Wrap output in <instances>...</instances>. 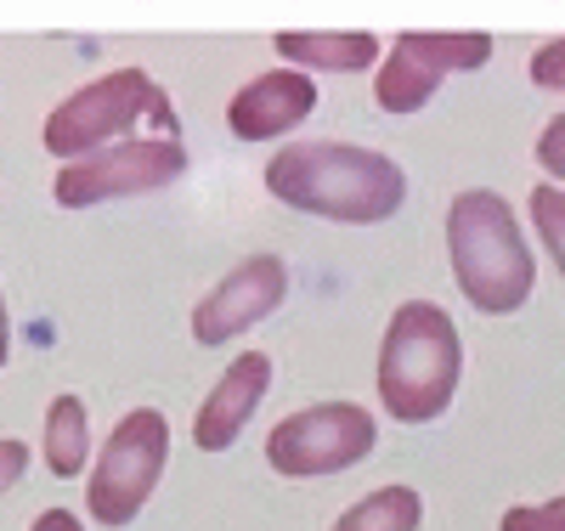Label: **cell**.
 Masks as SVG:
<instances>
[{
    "instance_id": "13",
    "label": "cell",
    "mask_w": 565,
    "mask_h": 531,
    "mask_svg": "<svg viewBox=\"0 0 565 531\" xmlns=\"http://www.w3.org/2000/svg\"><path fill=\"white\" fill-rule=\"evenodd\" d=\"M40 453H45V469H52L57 480L85 475V464H90V413L74 391H57L52 407H45Z\"/></svg>"
},
{
    "instance_id": "7",
    "label": "cell",
    "mask_w": 565,
    "mask_h": 531,
    "mask_svg": "<svg viewBox=\"0 0 565 531\" xmlns=\"http://www.w3.org/2000/svg\"><path fill=\"white\" fill-rule=\"evenodd\" d=\"M186 170V148L175 136H148V141H114V148L90 153L79 164H63L52 181V199L63 210H97L114 199H141L159 192Z\"/></svg>"
},
{
    "instance_id": "15",
    "label": "cell",
    "mask_w": 565,
    "mask_h": 531,
    "mask_svg": "<svg viewBox=\"0 0 565 531\" xmlns=\"http://www.w3.org/2000/svg\"><path fill=\"white\" fill-rule=\"evenodd\" d=\"M413 34V29H407ZM413 45L430 57L441 74H469V68H487L492 57V34H413Z\"/></svg>"
},
{
    "instance_id": "14",
    "label": "cell",
    "mask_w": 565,
    "mask_h": 531,
    "mask_svg": "<svg viewBox=\"0 0 565 531\" xmlns=\"http://www.w3.org/2000/svg\"><path fill=\"white\" fill-rule=\"evenodd\" d=\"M424 525V498L418 487H380V492H367L356 498L334 531H418Z\"/></svg>"
},
{
    "instance_id": "9",
    "label": "cell",
    "mask_w": 565,
    "mask_h": 531,
    "mask_svg": "<svg viewBox=\"0 0 565 531\" xmlns=\"http://www.w3.org/2000/svg\"><path fill=\"white\" fill-rule=\"evenodd\" d=\"M311 108H317V79L300 68H271V74H255L244 91H232L226 130L238 141H277L295 125H306Z\"/></svg>"
},
{
    "instance_id": "10",
    "label": "cell",
    "mask_w": 565,
    "mask_h": 531,
    "mask_svg": "<svg viewBox=\"0 0 565 531\" xmlns=\"http://www.w3.org/2000/svg\"><path fill=\"white\" fill-rule=\"evenodd\" d=\"M266 391H271V357L266 351H238L221 368L215 391L204 396V407L193 418V447L199 453H226L249 429V418L260 413Z\"/></svg>"
},
{
    "instance_id": "3",
    "label": "cell",
    "mask_w": 565,
    "mask_h": 531,
    "mask_svg": "<svg viewBox=\"0 0 565 531\" xmlns=\"http://www.w3.org/2000/svg\"><path fill=\"white\" fill-rule=\"evenodd\" d=\"M463 384L458 322L436 300H407L385 322L380 346V407L396 424H436Z\"/></svg>"
},
{
    "instance_id": "8",
    "label": "cell",
    "mask_w": 565,
    "mask_h": 531,
    "mask_svg": "<svg viewBox=\"0 0 565 531\" xmlns=\"http://www.w3.org/2000/svg\"><path fill=\"white\" fill-rule=\"evenodd\" d=\"M282 300H289V266H282V255H249L193 306V340L232 346L238 333L266 322Z\"/></svg>"
},
{
    "instance_id": "4",
    "label": "cell",
    "mask_w": 565,
    "mask_h": 531,
    "mask_svg": "<svg viewBox=\"0 0 565 531\" xmlns=\"http://www.w3.org/2000/svg\"><path fill=\"white\" fill-rule=\"evenodd\" d=\"M159 119L164 130H175L170 119V103H164V91L141 74V68H114V74H97V79H85L79 91H68L63 103L45 114V153L63 159V164H79L90 153H103L114 148V141H125V130L136 119Z\"/></svg>"
},
{
    "instance_id": "18",
    "label": "cell",
    "mask_w": 565,
    "mask_h": 531,
    "mask_svg": "<svg viewBox=\"0 0 565 531\" xmlns=\"http://www.w3.org/2000/svg\"><path fill=\"white\" fill-rule=\"evenodd\" d=\"M532 85H543V91H565V34L532 52Z\"/></svg>"
},
{
    "instance_id": "17",
    "label": "cell",
    "mask_w": 565,
    "mask_h": 531,
    "mask_svg": "<svg viewBox=\"0 0 565 531\" xmlns=\"http://www.w3.org/2000/svg\"><path fill=\"white\" fill-rule=\"evenodd\" d=\"M498 531H565V520L554 514V503H514L503 509Z\"/></svg>"
},
{
    "instance_id": "11",
    "label": "cell",
    "mask_w": 565,
    "mask_h": 531,
    "mask_svg": "<svg viewBox=\"0 0 565 531\" xmlns=\"http://www.w3.org/2000/svg\"><path fill=\"white\" fill-rule=\"evenodd\" d=\"M277 57L282 68H300V74H362L380 63V40L345 29V34H277Z\"/></svg>"
},
{
    "instance_id": "21",
    "label": "cell",
    "mask_w": 565,
    "mask_h": 531,
    "mask_svg": "<svg viewBox=\"0 0 565 531\" xmlns=\"http://www.w3.org/2000/svg\"><path fill=\"white\" fill-rule=\"evenodd\" d=\"M29 531H85V525H79V514H74V509H40Z\"/></svg>"
},
{
    "instance_id": "1",
    "label": "cell",
    "mask_w": 565,
    "mask_h": 531,
    "mask_svg": "<svg viewBox=\"0 0 565 531\" xmlns=\"http://www.w3.org/2000/svg\"><path fill=\"white\" fill-rule=\"evenodd\" d=\"M266 192L282 210L340 226H380L407 204V176L391 153L356 141H289L266 164Z\"/></svg>"
},
{
    "instance_id": "22",
    "label": "cell",
    "mask_w": 565,
    "mask_h": 531,
    "mask_svg": "<svg viewBox=\"0 0 565 531\" xmlns=\"http://www.w3.org/2000/svg\"><path fill=\"white\" fill-rule=\"evenodd\" d=\"M12 362V311H7V295H0V368Z\"/></svg>"
},
{
    "instance_id": "16",
    "label": "cell",
    "mask_w": 565,
    "mask_h": 531,
    "mask_svg": "<svg viewBox=\"0 0 565 531\" xmlns=\"http://www.w3.org/2000/svg\"><path fill=\"white\" fill-rule=\"evenodd\" d=\"M532 221H537L543 249L554 255V266L565 277V187H554V181H537L532 187Z\"/></svg>"
},
{
    "instance_id": "6",
    "label": "cell",
    "mask_w": 565,
    "mask_h": 531,
    "mask_svg": "<svg viewBox=\"0 0 565 531\" xmlns=\"http://www.w3.org/2000/svg\"><path fill=\"white\" fill-rule=\"evenodd\" d=\"M380 447V424L362 402H317L271 424L266 464L282 480H317V475H345Z\"/></svg>"
},
{
    "instance_id": "19",
    "label": "cell",
    "mask_w": 565,
    "mask_h": 531,
    "mask_svg": "<svg viewBox=\"0 0 565 531\" xmlns=\"http://www.w3.org/2000/svg\"><path fill=\"white\" fill-rule=\"evenodd\" d=\"M537 164H543V176H548L554 187L565 181V114L543 125V136H537Z\"/></svg>"
},
{
    "instance_id": "20",
    "label": "cell",
    "mask_w": 565,
    "mask_h": 531,
    "mask_svg": "<svg viewBox=\"0 0 565 531\" xmlns=\"http://www.w3.org/2000/svg\"><path fill=\"white\" fill-rule=\"evenodd\" d=\"M23 469H29V447L18 436H7V442H0V492H12L23 480Z\"/></svg>"
},
{
    "instance_id": "2",
    "label": "cell",
    "mask_w": 565,
    "mask_h": 531,
    "mask_svg": "<svg viewBox=\"0 0 565 531\" xmlns=\"http://www.w3.org/2000/svg\"><path fill=\"white\" fill-rule=\"evenodd\" d=\"M447 261H452V283L463 288V300L487 311V317H509L532 300L537 288V261L521 221H514L509 199L492 187H469L447 210Z\"/></svg>"
},
{
    "instance_id": "5",
    "label": "cell",
    "mask_w": 565,
    "mask_h": 531,
    "mask_svg": "<svg viewBox=\"0 0 565 531\" xmlns=\"http://www.w3.org/2000/svg\"><path fill=\"white\" fill-rule=\"evenodd\" d=\"M164 464H170V418L159 407H130L108 429L103 453L90 458V480H85L90 520L108 525V531L130 525L148 509V498L159 492Z\"/></svg>"
},
{
    "instance_id": "12",
    "label": "cell",
    "mask_w": 565,
    "mask_h": 531,
    "mask_svg": "<svg viewBox=\"0 0 565 531\" xmlns=\"http://www.w3.org/2000/svg\"><path fill=\"white\" fill-rule=\"evenodd\" d=\"M441 68L413 45V34H396L391 52L380 57V74H373V96H380L385 114H418L430 96L441 91Z\"/></svg>"
},
{
    "instance_id": "23",
    "label": "cell",
    "mask_w": 565,
    "mask_h": 531,
    "mask_svg": "<svg viewBox=\"0 0 565 531\" xmlns=\"http://www.w3.org/2000/svg\"><path fill=\"white\" fill-rule=\"evenodd\" d=\"M554 514H559V520H565V498H554Z\"/></svg>"
}]
</instances>
